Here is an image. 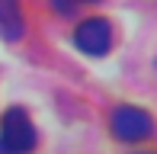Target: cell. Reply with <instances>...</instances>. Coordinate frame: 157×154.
Here are the masks:
<instances>
[{"label":"cell","mask_w":157,"mask_h":154,"mask_svg":"<svg viewBox=\"0 0 157 154\" xmlns=\"http://www.w3.org/2000/svg\"><path fill=\"white\" fill-rule=\"evenodd\" d=\"M35 148V125L26 109L13 106L0 116V154H29Z\"/></svg>","instance_id":"obj_1"},{"label":"cell","mask_w":157,"mask_h":154,"mask_svg":"<svg viewBox=\"0 0 157 154\" xmlns=\"http://www.w3.org/2000/svg\"><path fill=\"white\" fill-rule=\"evenodd\" d=\"M109 125L119 141H144L154 132V119L138 106H116L109 116Z\"/></svg>","instance_id":"obj_2"},{"label":"cell","mask_w":157,"mask_h":154,"mask_svg":"<svg viewBox=\"0 0 157 154\" xmlns=\"http://www.w3.org/2000/svg\"><path fill=\"white\" fill-rule=\"evenodd\" d=\"M74 42H77L80 52L99 58V55H106L109 45H112V29H109L106 19H83V23L77 26V32H74Z\"/></svg>","instance_id":"obj_3"},{"label":"cell","mask_w":157,"mask_h":154,"mask_svg":"<svg viewBox=\"0 0 157 154\" xmlns=\"http://www.w3.org/2000/svg\"><path fill=\"white\" fill-rule=\"evenodd\" d=\"M0 36L6 42H16L23 36V13L19 0H0Z\"/></svg>","instance_id":"obj_4"},{"label":"cell","mask_w":157,"mask_h":154,"mask_svg":"<svg viewBox=\"0 0 157 154\" xmlns=\"http://www.w3.org/2000/svg\"><path fill=\"white\" fill-rule=\"evenodd\" d=\"M87 3H99V0H52L55 13H61V16H74V13L83 10Z\"/></svg>","instance_id":"obj_5"},{"label":"cell","mask_w":157,"mask_h":154,"mask_svg":"<svg viewBox=\"0 0 157 154\" xmlns=\"http://www.w3.org/2000/svg\"><path fill=\"white\" fill-rule=\"evenodd\" d=\"M141 154H154V151H141Z\"/></svg>","instance_id":"obj_6"}]
</instances>
